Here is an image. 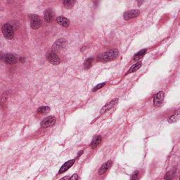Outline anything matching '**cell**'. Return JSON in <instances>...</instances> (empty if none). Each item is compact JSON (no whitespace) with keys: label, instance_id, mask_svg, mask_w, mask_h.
Instances as JSON below:
<instances>
[{"label":"cell","instance_id":"cell-6","mask_svg":"<svg viewBox=\"0 0 180 180\" xmlns=\"http://www.w3.org/2000/svg\"><path fill=\"white\" fill-rule=\"evenodd\" d=\"M65 44H66V41L65 39H59L57 42L52 46L51 50L53 52L55 51H59L60 50L63 49L65 46Z\"/></svg>","mask_w":180,"mask_h":180},{"label":"cell","instance_id":"cell-20","mask_svg":"<svg viewBox=\"0 0 180 180\" xmlns=\"http://www.w3.org/2000/svg\"><path fill=\"white\" fill-rule=\"evenodd\" d=\"M50 111V108L48 106H41L37 109V113L40 114H46Z\"/></svg>","mask_w":180,"mask_h":180},{"label":"cell","instance_id":"cell-2","mask_svg":"<svg viewBox=\"0 0 180 180\" xmlns=\"http://www.w3.org/2000/svg\"><path fill=\"white\" fill-rule=\"evenodd\" d=\"M1 31L4 35V37L7 40H11L14 37V29L11 26L10 23H6L1 28Z\"/></svg>","mask_w":180,"mask_h":180},{"label":"cell","instance_id":"cell-5","mask_svg":"<svg viewBox=\"0 0 180 180\" xmlns=\"http://www.w3.org/2000/svg\"><path fill=\"white\" fill-rule=\"evenodd\" d=\"M46 59H47L48 61H49V63H51V64L54 65H59V63H61V59H60V58L58 57V55L55 52H49V53L46 55Z\"/></svg>","mask_w":180,"mask_h":180},{"label":"cell","instance_id":"cell-23","mask_svg":"<svg viewBox=\"0 0 180 180\" xmlns=\"http://www.w3.org/2000/svg\"><path fill=\"white\" fill-rule=\"evenodd\" d=\"M106 82H102V83H100V84H97L95 87L93 89V92H96V91H98V90H100V89L104 87L106 85Z\"/></svg>","mask_w":180,"mask_h":180},{"label":"cell","instance_id":"cell-24","mask_svg":"<svg viewBox=\"0 0 180 180\" xmlns=\"http://www.w3.org/2000/svg\"><path fill=\"white\" fill-rule=\"evenodd\" d=\"M138 175H139V172L136 171L135 173H134V174H133L132 176L131 177V179H139Z\"/></svg>","mask_w":180,"mask_h":180},{"label":"cell","instance_id":"cell-15","mask_svg":"<svg viewBox=\"0 0 180 180\" xmlns=\"http://www.w3.org/2000/svg\"><path fill=\"white\" fill-rule=\"evenodd\" d=\"M142 65V62H137V63H136L135 64L133 65L127 71V72L126 73V75L130 74V73L136 72V71H137L139 68H140Z\"/></svg>","mask_w":180,"mask_h":180},{"label":"cell","instance_id":"cell-18","mask_svg":"<svg viewBox=\"0 0 180 180\" xmlns=\"http://www.w3.org/2000/svg\"><path fill=\"white\" fill-rule=\"evenodd\" d=\"M146 51H147L146 49H142L141 50V51H139V52H137V53L134 56L133 60H134V61H138V60L142 59L145 54H146Z\"/></svg>","mask_w":180,"mask_h":180},{"label":"cell","instance_id":"cell-3","mask_svg":"<svg viewBox=\"0 0 180 180\" xmlns=\"http://www.w3.org/2000/svg\"><path fill=\"white\" fill-rule=\"evenodd\" d=\"M164 98H165V93L162 91L155 94L154 97V105L155 107L158 108L161 106L164 101Z\"/></svg>","mask_w":180,"mask_h":180},{"label":"cell","instance_id":"cell-1","mask_svg":"<svg viewBox=\"0 0 180 180\" xmlns=\"http://www.w3.org/2000/svg\"><path fill=\"white\" fill-rule=\"evenodd\" d=\"M120 55L119 51L118 49H111L109 51L104 52V53L100 54L98 57V61L104 63H107L114 60L117 59Z\"/></svg>","mask_w":180,"mask_h":180},{"label":"cell","instance_id":"cell-10","mask_svg":"<svg viewBox=\"0 0 180 180\" xmlns=\"http://www.w3.org/2000/svg\"><path fill=\"white\" fill-rule=\"evenodd\" d=\"M112 166V161L111 160H108V161L106 162L105 163H104L103 165L101 166V168L98 170V173L99 175H103L104 174H106L107 172L109 170L110 168Z\"/></svg>","mask_w":180,"mask_h":180},{"label":"cell","instance_id":"cell-26","mask_svg":"<svg viewBox=\"0 0 180 180\" xmlns=\"http://www.w3.org/2000/svg\"><path fill=\"white\" fill-rule=\"evenodd\" d=\"M172 177H170V173H167V174H166L165 177V179H171Z\"/></svg>","mask_w":180,"mask_h":180},{"label":"cell","instance_id":"cell-4","mask_svg":"<svg viewBox=\"0 0 180 180\" xmlns=\"http://www.w3.org/2000/svg\"><path fill=\"white\" fill-rule=\"evenodd\" d=\"M42 26V22L40 17L37 15H32L30 17V27L33 30H37Z\"/></svg>","mask_w":180,"mask_h":180},{"label":"cell","instance_id":"cell-8","mask_svg":"<svg viewBox=\"0 0 180 180\" xmlns=\"http://www.w3.org/2000/svg\"><path fill=\"white\" fill-rule=\"evenodd\" d=\"M139 14H140V11L137 10V9H133V10L125 11L123 13V18L125 21H128L129 19L136 18V17L139 16Z\"/></svg>","mask_w":180,"mask_h":180},{"label":"cell","instance_id":"cell-19","mask_svg":"<svg viewBox=\"0 0 180 180\" xmlns=\"http://www.w3.org/2000/svg\"><path fill=\"white\" fill-rule=\"evenodd\" d=\"M75 1H69V0H65V1H64L63 2L64 7L65 9H72L73 6L75 4Z\"/></svg>","mask_w":180,"mask_h":180},{"label":"cell","instance_id":"cell-13","mask_svg":"<svg viewBox=\"0 0 180 180\" xmlns=\"http://www.w3.org/2000/svg\"><path fill=\"white\" fill-rule=\"evenodd\" d=\"M44 18L46 23H49L53 21L54 13L51 9H47L44 11Z\"/></svg>","mask_w":180,"mask_h":180},{"label":"cell","instance_id":"cell-16","mask_svg":"<svg viewBox=\"0 0 180 180\" xmlns=\"http://www.w3.org/2000/svg\"><path fill=\"white\" fill-rule=\"evenodd\" d=\"M179 110H177L173 115H171L169 118L168 119V122L170 124L176 123V122L179 120Z\"/></svg>","mask_w":180,"mask_h":180},{"label":"cell","instance_id":"cell-14","mask_svg":"<svg viewBox=\"0 0 180 180\" xmlns=\"http://www.w3.org/2000/svg\"><path fill=\"white\" fill-rule=\"evenodd\" d=\"M57 22L58 24L63 27H68L70 25V21L68 19L64 16H62V15L57 17Z\"/></svg>","mask_w":180,"mask_h":180},{"label":"cell","instance_id":"cell-17","mask_svg":"<svg viewBox=\"0 0 180 180\" xmlns=\"http://www.w3.org/2000/svg\"><path fill=\"white\" fill-rule=\"evenodd\" d=\"M101 141H102V138H101V137H100V136H96L95 138L93 139L92 144H91V146H92V149L96 148V147H97L98 145L101 144Z\"/></svg>","mask_w":180,"mask_h":180},{"label":"cell","instance_id":"cell-22","mask_svg":"<svg viewBox=\"0 0 180 180\" xmlns=\"http://www.w3.org/2000/svg\"><path fill=\"white\" fill-rule=\"evenodd\" d=\"M11 26L13 27V29L15 30H18V29L20 28V24H19L18 21H12L11 22Z\"/></svg>","mask_w":180,"mask_h":180},{"label":"cell","instance_id":"cell-12","mask_svg":"<svg viewBox=\"0 0 180 180\" xmlns=\"http://www.w3.org/2000/svg\"><path fill=\"white\" fill-rule=\"evenodd\" d=\"M4 61L6 63H7V64H15V63H17V61H18V60H17L16 57H15L14 55H13V54H5L4 57Z\"/></svg>","mask_w":180,"mask_h":180},{"label":"cell","instance_id":"cell-21","mask_svg":"<svg viewBox=\"0 0 180 180\" xmlns=\"http://www.w3.org/2000/svg\"><path fill=\"white\" fill-rule=\"evenodd\" d=\"M93 62V58H89L84 61V67L86 69H89L92 67V64Z\"/></svg>","mask_w":180,"mask_h":180},{"label":"cell","instance_id":"cell-9","mask_svg":"<svg viewBox=\"0 0 180 180\" xmlns=\"http://www.w3.org/2000/svg\"><path fill=\"white\" fill-rule=\"evenodd\" d=\"M118 98H113V100L110 101L108 104H106V105L104 106V107L101 108V109L100 113L104 114V113H105L106 112H107L109 111V110H111V108H113L114 106H115L116 104H118Z\"/></svg>","mask_w":180,"mask_h":180},{"label":"cell","instance_id":"cell-7","mask_svg":"<svg viewBox=\"0 0 180 180\" xmlns=\"http://www.w3.org/2000/svg\"><path fill=\"white\" fill-rule=\"evenodd\" d=\"M56 123V118L54 116H49L41 122V127L43 129L47 128L54 125Z\"/></svg>","mask_w":180,"mask_h":180},{"label":"cell","instance_id":"cell-11","mask_svg":"<svg viewBox=\"0 0 180 180\" xmlns=\"http://www.w3.org/2000/svg\"><path fill=\"white\" fill-rule=\"evenodd\" d=\"M75 161V159H72L68 161L65 162L63 165L61 166V168H60L59 171V175H61V174L64 173L65 172H66L68 170L70 169L72 166L74 165Z\"/></svg>","mask_w":180,"mask_h":180},{"label":"cell","instance_id":"cell-25","mask_svg":"<svg viewBox=\"0 0 180 180\" xmlns=\"http://www.w3.org/2000/svg\"><path fill=\"white\" fill-rule=\"evenodd\" d=\"M79 179V177L77 174H74L72 177H70V179L71 180H75V179Z\"/></svg>","mask_w":180,"mask_h":180},{"label":"cell","instance_id":"cell-27","mask_svg":"<svg viewBox=\"0 0 180 180\" xmlns=\"http://www.w3.org/2000/svg\"><path fill=\"white\" fill-rule=\"evenodd\" d=\"M20 60H21V62H23V61H24V59H23V58H21V59H20Z\"/></svg>","mask_w":180,"mask_h":180}]
</instances>
